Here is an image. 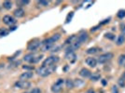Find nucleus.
Here are the masks:
<instances>
[{
	"label": "nucleus",
	"mask_w": 125,
	"mask_h": 93,
	"mask_svg": "<svg viewBox=\"0 0 125 93\" xmlns=\"http://www.w3.org/2000/svg\"><path fill=\"white\" fill-rule=\"evenodd\" d=\"M55 70H56V65H52V66H43V65H41L37 69V74L42 76V77H46L48 75H50L51 74H52Z\"/></svg>",
	"instance_id": "1"
},
{
	"label": "nucleus",
	"mask_w": 125,
	"mask_h": 93,
	"mask_svg": "<svg viewBox=\"0 0 125 93\" xmlns=\"http://www.w3.org/2000/svg\"><path fill=\"white\" fill-rule=\"evenodd\" d=\"M64 80L62 78H59L56 82L54 83L52 86V91L53 93H59L61 92V90L62 89V86H63Z\"/></svg>",
	"instance_id": "2"
},
{
	"label": "nucleus",
	"mask_w": 125,
	"mask_h": 93,
	"mask_svg": "<svg viewBox=\"0 0 125 93\" xmlns=\"http://www.w3.org/2000/svg\"><path fill=\"white\" fill-rule=\"evenodd\" d=\"M59 62V57L57 56H51L48 57L42 63L43 66H52V65H55L57 62Z\"/></svg>",
	"instance_id": "3"
},
{
	"label": "nucleus",
	"mask_w": 125,
	"mask_h": 93,
	"mask_svg": "<svg viewBox=\"0 0 125 93\" xmlns=\"http://www.w3.org/2000/svg\"><path fill=\"white\" fill-rule=\"evenodd\" d=\"M41 45L40 41L38 39H33L32 41H30L28 43V46H27V49L30 50V51H36L37 48L39 47V46Z\"/></svg>",
	"instance_id": "4"
},
{
	"label": "nucleus",
	"mask_w": 125,
	"mask_h": 93,
	"mask_svg": "<svg viewBox=\"0 0 125 93\" xmlns=\"http://www.w3.org/2000/svg\"><path fill=\"white\" fill-rule=\"evenodd\" d=\"M113 53H111V52H107V53H104V54H102V55H100L99 57H98V60H97V62H99V63H104V62H108L110 61L112 58H113Z\"/></svg>",
	"instance_id": "5"
},
{
	"label": "nucleus",
	"mask_w": 125,
	"mask_h": 93,
	"mask_svg": "<svg viewBox=\"0 0 125 93\" xmlns=\"http://www.w3.org/2000/svg\"><path fill=\"white\" fill-rule=\"evenodd\" d=\"M15 88H21V89H25V88H30L31 84L28 82V81H21V80H19L15 83Z\"/></svg>",
	"instance_id": "6"
},
{
	"label": "nucleus",
	"mask_w": 125,
	"mask_h": 93,
	"mask_svg": "<svg viewBox=\"0 0 125 93\" xmlns=\"http://www.w3.org/2000/svg\"><path fill=\"white\" fill-rule=\"evenodd\" d=\"M3 22L7 25H14L16 23V20L10 15H6L3 17Z\"/></svg>",
	"instance_id": "7"
},
{
	"label": "nucleus",
	"mask_w": 125,
	"mask_h": 93,
	"mask_svg": "<svg viewBox=\"0 0 125 93\" xmlns=\"http://www.w3.org/2000/svg\"><path fill=\"white\" fill-rule=\"evenodd\" d=\"M33 75H34V74H33L31 71L22 73L21 75H20V80H21V81H27L28 79H30V78L33 77Z\"/></svg>",
	"instance_id": "8"
},
{
	"label": "nucleus",
	"mask_w": 125,
	"mask_h": 93,
	"mask_svg": "<svg viewBox=\"0 0 125 93\" xmlns=\"http://www.w3.org/2000/svg\"><path fill=\"white\" fill-rule=\"evenodd\" d=\"M79 75H80L81 77L88 78V77H91L92 73H91V71H90L89 69H87V68H82V69L79 71Z\"/></svg>",
	"instance_id": "9"
},
{
	"label": "nucleus",
	"mask_w": 125,
	"mask_h": 93,
	"mask_svg": "<svg viewBox=\"0 0 125 93\" xmlns=\"http://www.w3.org/2000/svg\"><path fill=\"white\" fill-rule=\"evenodd\" d=\"M86 63L88 64L90 67L94 68L96 65H97V60H96L95 58H93V57L87 58V60H86Z\"/></svg>",
	"instance_id": "10"
},
{
	"label": "nucleus",
	"mask_w": 125,
	"mask_h": 93,
	"mask_svg": "<svg viewBox=\"0 0 125 93\" xmlns=\"http://www.w3.org/2000/svg\"><path fill=\"white\" fill-rule=\"evenodd\" d=\"M24 10L21 9V8H18V9H16L14 12H13V15L15 16L16 18H22L23 16H24Z\"/></svg>",
	"instance_id": "11"
},
{
	"label": "nucleus",
	"mask_w": 125,
	"mask_h": 93,
	"mask_svg": "<svg viewBox=\"0 0 125 93\" xmlns=\"http://www.w3.org/2000/svg\"><path fill=\"white\" fill-rule=\"evenodd\" d=\"M88 34L87 33H83V34H81V35H79L78 36V37L77 38V40H78L80 44H82V43H84V42H86L87 40H88Z\"/></svg>",
	"instance_id": "12"
},
{
	"label": "nucleus",
	"mask_w": 125,
	"mask_h": 93,
	"mask_svg": "<svg viewBox=\"0 0 125 93\" xmlns=\"http://www.w3.org/2000/svg\"><path fill=\"white\" fill-rule=\"evenodd\" d=\"M65 59H66V60H72V62H74L75 59H76V54H75L73 51L66 52V53H65Z\"/></svg>",
	"instance_id": "13"
},
{
	"label": "nucleus",
	"mask_w": 125,
	"mask_h": 93,
	"mask_svg": "<svg viewBox=\"0 0 125 93\" xmlns=\"http://www.w3.org/2000/svg\"><path fill=\"white\" fill-rule=\"evenodd\" d=\"M77 38H78V37L75 36V35H73V36H71L70 37H68L67 39L65 40V42H64V43H65L66 45H71L72 43H74V42L77 40Z\"/></svg>",
	"instance_id": "14"
},
{
	"label": "nucleus",
	"mask_w": 125,
	"mask_h": 93,
	"mask_svg": "<svg viewBox=\"0 0 125 93\" xmlns=\"http://www.w3.org/2000/svg\"><path fill=\"white\" fill-rule=\"evenodd\" d=\"M34 58H35V55H34L33 53H30V54H27V55H25V56H24V58H23V60H24L25 62L32 63L33 60H34Z\"/></svg>",
	"instance_id": "15"
},
{
	"label": "nucleus",
	"mask_w": 125,
	"mask_h": 93,
	"mask_svg": "<svg viewBox=\"0 0 125 93\" xmlns=\"http://www.w3.org/2000/svg\"><path fill=\"white\" fill-rule=\"evenodd\" d=\"M65 86H66V88H69V89L73 88L74 87H75L73 80H71V79H66V80H65Z\"/></svg>",
	"instance_id": "16"
},
{
	"label": "nucleus",
	"mask_w": 125,
	"mask_h": 93,
	"mask_svg": "<svg viewBox=\"0 0 125 93\" xmlns=\"http://www.w3.org/2000/svg\"><path fill=\"white\" fill-rule=\"evenodd\" d=\"M100 78H101V75L98 73H94L91 75V80L92 81H98V80H100Z\"/></svg>",
	"instance_id": "17"
},
{
	"label": "nucleus",
	"mask_w": 125,
	"mask_h": 93,
	"mask_svg": "<svg viewBox=\"0 0 125 93\" xmlns=\"http://www.w3.org/2000/svg\"><path fill=\"white\" fill-rule=\"evenodd\" d=\"M3 8L9 10V9H10L11 8H12V3H11L10 1H4V3H3Z\"/></svg>",
	"instance_id": "18"
},
{
	"label": "nucleus",
	"mask_w": 125,
	"mask_h": 93,
	"mask_svg": "<svg viewBox=\"0 0 125 93\" xmlns=\"http://www.w3.org/2000/svg\"><path fill=\"white\" fill-rule=\"evenodd\" d=\"M125 42V36H120L118 37V40H117V45L118 46H120V45H122L123 43Z\"/></svg>",
	"instance_id": "19"
},
{
	"label": "nucleus",
	"mask_w": 125,
	"mask_h": 93,
	"mask_svg": "<svg viewBox=\"0 0 125 93\" xmlns=\"http://www.w3.org/2000/svg\"><path fill=\"white\" fill-rule=\"evenodd\" d=\"M125 62V54H122V55H120L119 59H118V63L120 64V65H123Z\"/></svg>",
	"instance_id": "20"
},
{
	"label": "nucleus",
	"mask_w": 125,
	"mask_h": 93,
	"mask_svg": "<svg viewBox=\"0 0 125 93\" xmlns=\"http://www.w3.org/2000/svg\"><path fill=\"white\" fill-rule=\"evenodd\" d=\"M117 16H118V18H120V19H123L125 17V9H120V10L118 11Z\"/></svg>",
	"instance_id": "21"
},
{
	"label": "nucleus",
	"mask_w": 125,
	"mask_h": 93,
	"mask_svg": "<svg viewBox=\"0 0 125 93\" xmlns=\"http://www.w3.org/2000/svg\"><path fill=\"white\" fill-rule=\"evenodd\" d=\"M74 16V12L73 11H71L69 14L67 15V17H66V20H65V23H69L70 21H71V20H72V18H73Z\"/></svg>",
	"instance_id": "22"
},
{
	"label": "nucleus",
	"mask_w": 125,
	"mask_h": 93,
	"mask_svg": "<svg viewBox=\"0 0 125 93\" xmlns=\"http://www.w3.org/2000/svg\"><path fill=\"white\" fill-rule=\"evenodd\" d=\"M9 35V31L5 28H0V36H6Z\"/></svg>",
	"instance_id": "23"
},
{
	"label": "nucleus",
	"mask_w": 125,
	"mask_h": 93,
	"mask_svg": "<svg viewBox=\"0 0 125 93\" xmlns=\"http://www.w3.org/2000/svg\"><path fill=\"white\" fill-rule=\"evenodd\" d=\"M97 51H98V48L97 47H91V48H89L88 50H87V53L88 54H94V53H96Z\"/></svg>",
	"instance_id": "24"
},
{
	"label": "nucleus",
	"mask_w": 125,
	"mask_h": 93,
	"mask_svg": "<svg viewBox=\"0 0 125 93\" xmlns=\"http://www.w3.org/2000/svg\"><path fill=\"white\" fill-rule=\"evenodd\" d=\"M60 38H61V35H60V34H55V35H53V36H52V39L53 40L54 43L56 41H58Z\"/></svg>",
	"instance_id": "25"
},
{
	"label": "nucleus",
	"mask_w": 125,
	"mask_h": 93,
	"mask_svg": "<svg viewBox=\"0 0 125 93\" xmlns=\"http://www.w3.org/2000/svg\"><path fill=\"white\" fill-rule=\"evenodd\" d=\"M105 37L109 40H115V35H113L112 33H107L105 34Z\"/></svg>",
	"instance_id": "26"
},
{
	"label": "nucleus",
	"mask_w": 125,
	"mask_h": 93,
	"mask_svg": "<svg viewBox=\"0 0 125 93\" xmlns=\"http://www.w3.org/2000/svg\"><path fill=\"white\" fill-rule=\"evenodd\" d=\"M53 45H44L43 47H42V50L43 51H47V50H50V49H52V47Z\"/></svg>",
	"instance_id": "27"
},
{
	"label": "nucleus",
	"mask_w": 125,
	"mask_h": 93,
	"mask_svg": "<svg viewBox=\"0 0 125 93\" xmlns=\"http://www.w3.org/2000/svg\"><path fill=\"white\" fill-rule=\"evenodd\" d=\"M118 83H119L120 87H121V88H125V81L122 79V78H120V79L118 80Z\"/></svg>",
	"instance_id": "28"
},
{
	"label": "nucleus",
	"mask_w": 125,
	"mask_h": 93,
	"mask_svg": "<svg viewBox=\"0 0 125 93\" xmlns=\"http://www.w3.org/2000/svg\"><path fill=\"white\" fill-rule=\"evenodd\" d=\"M39 5L43 6V7H47V6H49V1H43V0H41V1H38L37 2Z\"/></svg>",
	"instance_id": "29"
},
{
	"label": "nucleus",
	"mask_w": 125,
	"mask_h": 93,
	"mask_svg": "<svg viewBox=\"0 0 125 93\" xmlns=\"http://www.w3.org/2000/svg\"><path fill=\"white\" fill-rule=\"evenodd\" d=\"M111 93H119V88L117 86H112V88H111Z\"/></svg>",
	"instance_id": "30"
},
{
	"label": "nucleus",
	"mask_w": 125,
	"mask_h": 93,
	"mask_svg": "<svg viewBox=\"0 0 125 93\" xmlns=\"http://www.w3.org/2000/svg\"><path fill=\"white\" fill-rule=\"evenodd\" d=\"M30 93H41V89L38 88H34L30 91Z\"/></svg>",
	"instance_id": "31"
},
{
	"label": "nucleus",
	"mask_w": 125,
	"mask_h": 93,
	"mask_svg": "<svg viewBox=\"0 0 125 93\" xmlns=\"http://www.w3.org/2000/svg\"><path fill=\"white\" fill-rule=\"evenodd\" d=\"M19 64H21V61H16L15 62H13V63L11 64L10 67H17Z\"/></svg>",
	"instance_id": "32"
},
{
	"label": "nucleus",
	"mask_w": 125,
	"mask_h": 93,
	"mask_svg": "<svg viewBox=\"0 0 125 93\" xmlns=\"http://www.w3.org/2000/svg\"><path fill=\"white\" fill-rule=\"evenodd\" d=\"M17 4H21V5H27V4H29V1H28V0H26V1H19V2H17Z\"/></svg>",
	"instance_id": "33"
},
{
	"label": "nucleus",
	"mask_w": 125,
	"mask_h": 93,
	"mask_svg": "<svg viewBox=\"0 0 125 93\" xmlns=\"http://www.w3.org/2000/svg\"><path fill=\"white\" fill-rule=\"evenodd\" d=\"M22 68H23L24 70H31V71L34 70V67H33V66H22Z\"/></svg>",
	"instance_id": "34"
},
{
	"label": "nucleus",
	"mask_w": 125,
	"mask_h": 93,
	"mask_svg": "<svg viewBox=\"0 0 125 93\" xmlns=\"http://www.w3.org/2000/svg\"><path fill=\"white\" fill-rule=\"evenodd\" d=\"M109 20H110L109 18H108V19H106V20H104V21H102L100 24H105V23H108V22H109Z\"/></svg>",
	"instance_id": "35"
},
{
	"label": "nucleus",
	"mask_w": 125,
	"mask_h": 93,
	"mask_svg": "<svg viewBox=\"0 0 125 93\" xmlns=\"http://www.w3.org/2000/svg\"><path fill=\"white\" fill-rule=\"evenodd\" d=\"M100 28V25L98 26H94V28H92V32H94V31H96V30H98Z\"/></svg>",
	"instance_id": "36"
},
{
	"label": "nucleus",
	"mask_w": 125,
	"mask_h": 93,
	"mask_svg": "<svg viewBox=\"0 0 125 93\" xmlns=\"http://www.w3.org/2000/svg\"><path fill=\"white\" fill-rule=\"evenodd\" d=\"M86 93H95V92H94V90L93 88H90V89H88V90L86 91Z\"/></svg>",
	"instance_id": "37"
},
{
	"label": "nucleus",
	"mask_w": 125,
	"mask_h": 93,
	"mask_svg": "<svg viewBox=\"0 0 125 93\" xmlns=\"http://www.w3.org/2000/svg\"><path fill=\"white\" fill-rule=\"evenodd\" d=\"M121 32H122V34H124V35H125V25L121 28Z\"/></svg>",
	"instance_id": "38"
},
{
	"label": "nucleus",
	"mask_w": 125,
	"mask_h": 93,
	"mask_svg": "<svg viewBox=\"0 0 125 93\" xmlns=\"http://www.w3.org/2000/svg\"><path fill=\"white\" fill-rule=\"evenodd\" d=\"M20 53H21V51H18L17 52V53H16L15 55H17V54H18V55H19V54H20ZM13 59H14V56H13V57H11V59H9V60H10H10H13Z\"/></svg>",
	"instance_id": "39"
},
{
	"label": "nucleus",
	"mask_w": 125,
	"mask_h": 93,
	"mask_svg": "<svg viewBox=\"0 0 125 93\" xmlns=\"http://www.w3.org/2000/svg\"><path fill=\"white\" fill-rule=\"evenodd\" d=\"M120 78H122V79H123V80L125 81V72L122 74V75H121V77H120Z\"/></svg>",
	"instance_id": "40"
},
{
	"label": "nucleus",
	"mask_w": 125,
	"mask_h": 93,
	"mask_svg": "<svg viewBox=\"0 0 125 93\" xmlns=\"http://www.w3.org/2000/svg\"><path fill=\"white\" fill-rule=\"evenodd\" d=\"M102 84H103L104 86H105V85H106V81H105V80H102Z\"/></svg>",
	"instance_id": "41"
},
{
	"label": "nucleus",
	"mask_w": 125,
	"mask_h": 93,
	"mask_svg": "<svg viewBox=\"0 0 125 93\" xmlns=\"http://www.w3.org/2000/svg\"><path fill=\"white\" fill-rule=\"evenodd\" d=\"M16 28H17L16 26H13V27H11V31H13V30H15Z\"/></svg>",
	"instance_id": "42"
},
{
	"label": "nucleus",
	"mask_w": 125,
	"mask_h": 93,
	"mask_svg": "<svg viewBox=\"0 0 125 93\" xmlns=\"http://www.w3.org/2000/svg\"><path fill=\"white\" fill-rule=\"evenodd\" d=\"M4 67V64H0V68Z\"/></svg>",
	"instance_id": "43"
}]
</instances>
